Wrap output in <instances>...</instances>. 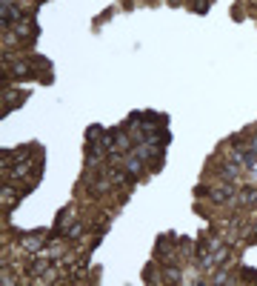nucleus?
<instances>
[{
  "instance_id": "1",
  "label": "nucleus",
  "mask_w": 257,
  "mask_h": 286,
  "mask_svg": "<svg viewBox=\"0 0 257 286\" xmlns=\"http://www.w3.org/2000/svg\"><path fill=\"white\" fill-rule=\"evenodd\" d=\"M43 243H46V237H43V235H26V237H20L17 246H20L23 252H29V255H37V252L43 249Z\"/></svg>"
},
{
  "instance_id": "2",
  "label": "nucleus",
  "mask_w": 257,
  "mask_h": 286,
  "mask_svg": "<svg viewBox=\"0 0 257 286\" xmlns=\"http://www.w3.org/2000/svg\"><path fill=\"white\" fill-rule=\"evenodd\" d=\"M32 166H35V160H23V163H17L14 169H9L3 178H6V180H23V178L32 175Z\"/></svg>"
},
{
  "instance_id": "3",
  "label": "nucleus",
  "mask_w": 257,
  "mask_h": 286,
  "mask_svg": "<svg viewBox=\"0 0 257 286\" xmlns=\"http://www.w3.org/2000/svg\"><path fill=\"white\" fill-rule=\"evenodd\" d=\"M14 32H17V37H20V40H29V37H35V20H29V17H20V20L14 23Z\"/></svg>"
},
{
  "instance_id": "4",
  "label": "nucleus",
  "mask_w": 257,
  "mask_h": 286,
  "mask_svg": "<svg viewBox=\"0 0 257 286\" xmlns=\"http://www.w3.org/2000/svg\"><path fill=\"white\" fill-rule=\"evenodd\" d=\"M128 149H135V137L123 135V132H114V149L112 152H117V155H126Z\"/></svg>"
},
{
  "instance_id": "5",
  "label": "nucleus",
  "mask_w": 257,
  "mask_h": 286,
  "mask_svg": "<svg viewBox=\"0 0 257 286\" xmlns=\"http://www.w3.org/2000/svg\"><path fill=\"white\" fill-rule=\"evenodd\" d=\"M123 169L128 172V175H143V157H123Z\"/></svg>"
},
{
  "instance_id": "6",
  "label": "nucleus",
  "mask_w": 257,
  "mask_h": 286,
  "mask_svg": "<svg viewBox=\"0 0 257 286\" xmlns=\"http://www.w3.org/2000/svg\"><path fill=\"white\" fill-rule=\"evenodd\" d=\"M220 175L226 180H237V175H240V163H235V160H226V163L220 166Z\"/></svg>"
},
{
  "instance_id": "7",
  "label": "nucleus",
  "mask_w": 257,
  "mask_h": 286,
  "mask_svg": "<svg viewBox=\"0 0 257 286\" xmlns=\"http://www.w3.org/2000/svg\"><path fill=\"white\" fill-rule=\"evenodd\" d=\"M0 195H3V206H6V209H12V206H14V200H17V192H14V186L3 183Z\"/></svg>"
},
{
  "instance_id": "8",
  "label": "nucleus",
  "mask_w": 257,
  "mask_h": 286,
  "mask_svg": "<svg viewBox=\"0 0 257 286\" xmlns=\"http://www.w3.org/2000/svg\"><path fill=\"white\" fill-rule=\"evenodd\" d=\"M83 229H86L83 223H71V226L66 229V241H78V237L83 235Z\"/></svg>"
},
{
  "instance_id": "9",
  "label": "nucleus",
  "mask_w": 257,
  "mask_h": 286,
  "mask_svg": "<svg viewBox=\"0 0 257 286\" xmlns=\"http://www.w3.org/2000/svg\"><path fill=\"white\" fill-rule=\"evenodd\" d=\"M163 275H166V280H169V283H180V280H183V278H180V269H177V266H169Z\"/></svg>"
},
{
  "instance_id": "10",
  "label": "nucleus",
  "mask_w": 257,
  "mask_h": 286,
  "mask_svg": "<svg viewBox=\"0 0 257 286\" xmlns=\"http://www.w3.org/2000/svg\"><path fill=\"white\" fill-rule=\"evenodd\" d=\"M12 72H14V75H17V78H26V75H29V63H20V60H17Z\"/></svg>"
}]
</instances>
